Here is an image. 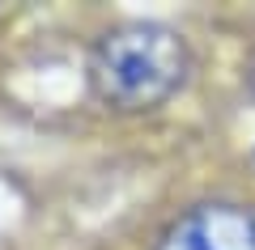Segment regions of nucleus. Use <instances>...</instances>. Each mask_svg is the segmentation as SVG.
I'll return each instance as SVG.
<instances>
[{"label":"nucleus","instance_id":"obj_3","mask_svg":"<svg viewBox=\"0 0 255 250\" xmlns=\"http://www.w3.org/2000/svg\"><path fill=\"white\" fill-rule=\"evenodd\" d=\"M251 93H255V72H251Z\"/></svg>","mask_w":255,"mask_h":250},{"label":"nucleus","instance_id":"obj_1","mask_svg":"<svg viewBox=\"0 0 255 250\" xmlns=\"http://www.w3.org/2000/svg\"><path fill=\"white\" fill-rule=\"evenodd\" d=\"M191 72L196 55L187 38L166 21H119L102 30L85 64L94 98L115 115L162 110L187 89Z\"/></svg>","mask_w":255,"mask_h":250},{"label":"nucleus","instance_id":"obj_2","mask_svg":"<svg viewBox=\"0 0 255 250\" xmlns=\"http://www.w3.org/2000/svg\"><path fill=\"white\" fill-rule=\"evenodd\" d=\"M153 250H255V208L238 199H200L157 233Z\"/></svg>","mask_w":255,"mask_h":250}]
</instances>
